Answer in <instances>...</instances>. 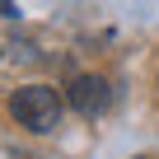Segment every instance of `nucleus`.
I'll return each mask as SVG.
<instances>
[{"label": "nucleus", "mask_w": 159, "mask_h": 159, "mask_svg": "<svg viewBox=\"0 0 159 159\" xmlns=\"http://www.w3.org/2000/svg\"><path fill=\"white\" fill-rule=\"evenodd\" d=\"M10 112H14L19 126H28L38 136L42 131H56V122H61V94L52 84H24V89H14Z\"/></svg>", "instance_id": "nucleus-1"}, {"label": "nucleus", "mask_w": 159, "mask_h": 159, "mask_svg": "<svg viewBox=\"0 0 159 159\" xmlns=\"http://www.w3.org/2000/svg\"><path fill=\"white\" fill-rule=\"evenodd\" d=\"M66 98H70V108L80 117H103L108 103H112V89H108L103 75H75L70 89H66Z\"/></svg>", "instance_id": "nucleus-2"}, {"label": "nucleus", "mask_w": 159, "mask_h": 159, "mask_svg": "<svg viewBox=\"0 0 159 159\" xmlns=\"http://www.w3.org/2000/svg\"><path fill=\"white\" fill-rule=\"evenodd\" d=\"M0 14H5V19H14L19 10H14V0H0Z\"/></svg>", "instance_id": "nucleus-3"}]
</instances>
